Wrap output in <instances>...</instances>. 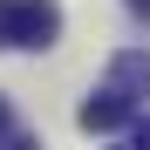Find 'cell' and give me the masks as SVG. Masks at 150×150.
<instances>
[{"mask_svg": "<svg viewBox=\"0 0 150 150\" xmlns=\"http://www.w3.org/2000/svg\"><path fill=\"white\" fill-rule=\"evenodd\" d=\"M130 7H150V0H130Z\"/></svg>", "mask_w": 150, "mask_h": 150, "instance_id": "cell-7", "label": "cell"}, {"mask_svg": "<svg viewBox=\"0 0 150 150\" xmlns=\"http://www.w3.org/2000/svg\"><path fill=\"white\" fill-rule=\"evenodd\" d=\"M130 123H137V103H130V96H116V89H103V96H89V103H82V130H89V137L130 130Z\"/></svg>", "mask_w": 150, "mask_h": 150, "instance_id": "cell-2", "label": "cell"}, {"mask_svg": "<svg viewBox=\"0 0 150 150\" xmlns=\"http://www.w3.org/2000/svg\"><path fill=\"white\" fill-rule=\"evenodd\" d=\"M130 150H150V116H137V123H130Z\"/></svg>", "mask_w": 150, "mask_h": 150, "instance_id": "cell-4", "label": "cell"}, {"mask_svg": "<svg viewBox=\"0 0 150 150\" xmlns=\"http://www.w3.org/2000/svg\"><path fill=\"white\" fill-rule=\"evenodd\" d=\"M62 34L55 0H0V48H48Z\"/></svg>", "mask_w": 150, "mask_h": 150, "instance_id": "cell-1", "label": "cell"}, {"mask_svg": "<svg viewBox=\"0 0 150 150\" xmlns=\"http://www.w3.org/2000/svg\"><path fill=\"white\" fill-rule=\"evenodd\" d=\"M7 130H14V109H7V103H0V137H7Z\"/></svg>", "mask_w": 150, "mask_h": 150, "instance_id": "cell-6", "label": "cell"}, {"mask_svg": "<svg viewBox=\"0 0 150 150\" xmlns=\"http://www.w3.org/2000/svg\"><path fill=\"white\" fill-rule=\"evenodd\" d=\"M109 89L130 96V103H143L150 96V48H123V55L109 62Z\"/></svg>", "mask_w": 150, "mask_h": 150, "instance_id": "cell-3", "label": "cell"}, {"mask_svg": "<svg viewBox=\"0 0 150 150\" xmlns=\"http://www.w3.org/2000/svg\"><path fill=\"white\" fill-rule=\"evenodd\" d=\"M0 150H41L34 137H21V130H7V137H0Z\"/></svg>", "mask_w": 150, "mask_h": 150, "instance_id": "cell-5", "label": "cell"}]
</instances>
